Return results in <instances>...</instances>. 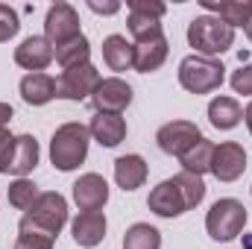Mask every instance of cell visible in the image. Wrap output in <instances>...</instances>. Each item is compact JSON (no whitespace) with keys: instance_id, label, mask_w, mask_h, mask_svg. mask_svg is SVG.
<instances>
[{"instance_id":"29","label":"cell","mask_w":252,"mask_h":249,"mask_svg":"<svg viewBox=\"0 0 252 249\" xmlns=\"http://www.w3.org/2000/svg\"><path fill=\"white\" fill-rule=\"evenodd\" d=\"M18 30H21L18 12H15L12 6L0 3V44H3V41H9L12 35H18Z\"/></svg>"},{"instance_id":"34","label":"cell","mask_w":252,"mask_h":249,"mask_svg":"<svg viewBox=\"0 0 252 249\" xmlns=\"http://www.w3.org/2000/svg\"><path fill=\"white\" fill-rule=\"evenodd\" d=\"M15 118V112H12V106L9 103H0V129H6V124Z\"/></svg>"},{"instance_id":"32","label":"cell","mask_w":252,"mask_h":249,"mask_svg":"<svg viewBox=\"0 0 252 249\" xmlns=\"http://www.w3.org/2000/svg\"><path fill=\"white\" fill-rule=\"evenodd\" d=\"M12 153H15V138L9 135V129H0V173H9Z\"/></svg>"},{"instance_id":"8","label":"cell","mask_w":252,"mask_h":249,"mask_svg":"<svg viewBox=\"0 0 252 249\" xmlns=\"http://www.w3.org/2000/svg\"><path fill=\"white\" fill-rule=\"evenodd\" d=\"M76 35H82L79 32V15H76V9L70 3H53L47 9V18H44V38L53 47H59L64 41L76 38Z\"/></svg>"},{"instance_id":"15","label":"cell","mask_w":252,"mask_h":249,"mask_svg":"<svg viewBox=\"0 0 252 249\" xmlns=\"http://www.w3.org/2000/svg\"><path fill=\"white\" fill-rule=\"evenodd\" d=\"M135 47V70L138 73H153V70H158L164 59H167V53H170V47H167V38H164V32L161 35H153V38H144V41H135L132 44Z\"/></svg>"},{"instance_id":"23","label":"cell","mask_w":252,"mask_h":249,"mask_svg":"<svg viewBox=\"0 0 252 249\" xmlns=\"http://www.w3.org/2000/svg\"><path fill=\"white\" fill-rule=\"evenodd\" d=\"M103 62L109 64V70H129L135 64V47L132 41H126V35H109L103 41Z\"/></svg>"},{"instance_id":"20","label":"cell","mask_w":252,"mask_h":249,"mask_svg":"<svg viewBox=\"0 0 252 249\" xmlns=\"http://www.w3.org/2000/svg\"><path fill=\"white\" fill-rule=\"evenodd\" d=\"M147 161L141 158V156H135V153H129V156H121L118 161H115V182L124 187V190H135V187H141L147 182Z\"/></svg>"},{"instance_id":"35","label":"cell","mask_w":252,"mask_h":249,"mask_svg":"<svg viewBox=\"0 0 252 249\" xmlns=\"http://www.w3.org/2000/svg\"><path fill=\"white\" fill-rule=\"evenodd\" d=\"M244 121H247V126H250V132H252V103L244 109Z\"/></svg>"},{"instance_id":"1","label":"cell","mask_w":252,"mask_h":249,"mask_svg":"<svg viewBox=\"0 0 252 249\" xmlns=\"http://www.w3.org/2000/svg\"><path fill=\"white\" fill-rule=\"evenodd\" d=\"M64 223H67V199L59 190H47V193H38L30 211H24L18 232H41L56 238Z\"/></svg>"},{"instance_id":"24","label":"cell","mask_w":252,"mask_h":249,"mask_svg":"<svg viewBox=\"0 0 252 249\" xmlns=\"http://www.w3.org/2000/svg\"><path fill=\"white\" fill-rule=\"evenodd\" d=\"M211 156H214V144L208 138H199L188 153L179 156V164H182L185 173L202 176V173H211Z\"/></svg>"},{"instance_id":"3","label":"cell","mask_w":252,"mask_h":249,"mask_svg":"<svg viewBox=\"0 0 252 249\" xmlns=\"http://www.w3.org/2000/svg\"><path fill=\"white\" fill-rule=\"evenodd\" d=\"M188 44L196 50V56L214 59L235 44V30L214 15H199L188 24Z\"/></svg>"},{"instance_id":"13","label":"cell","mask_w":252,"mask_h":249,"mask_svg":"<svg viewBox=\"0 0 252 249\" xmlns=\"http://www.w3.org/2000/svg\"><path fill=\"white\" fill-rule=\"evenodd\" d=\"M73 202L82 211H100L109 202V185L100 173H85L73 182Z\"/></svg>"},{"instance_id":"28","label":"cell","mask_w":252,"mask_h":249,"mask_svg":"<svg viewBox=\"0 0 252 249\" xmlns=\"http://www.w3.org/2000/svg\"><path fill=\"white\" fill-rule=\"evenodd\" d=\"M173 179H176V185H179L185 202H188V211L196 208V205L205 199V182H202V176H193V173H185V170H182V173H176Z\"/></svg>"},{"instance_id":"2","label":"cell","mask_w":252,"mask_h":249,"mask_svg":"<svg viewBox=\"0 0 252 249\" xmlns=\"http://www.w3.org/2000/svg\"><path fill=\"white\" fill-rule=\"evenodd\" d=\"M88 141H91V132L88 126L82 124H62L56 132H53V141H50V161L56 170L62 173H70L76 170L85 156H88Z\"/></svg>"},{"instance_id":"4","label":"cell","mask_w":252,"mask_h":249,"mask_svg":"<svg viewBox=\"0 0 252 249\" xmlns=\"http://www.w3.org/2000/svg\"><path fill=\"white\" fill-rule=\"evenodd\" d=\"M226 79V67L217 59H205V56H185L179 62V85L190 94H211L223 85Z\"/></svg>"},{"instance_id":"12","label":"cell","mask_w":252,"mask_h":249,"mask_svg":"<svg viewBox=\"0 0 252 249\" xmlns=\"http://www.w3.org/2000/svg\"><path fill=\"white\" fill-rule=\"evenodd\" d=\"M147 205H150V211L158 214V217H179V214L188 211V202H185L182 190L176 185V179H164L161 185L153 187Z\"/></svg>"},{"instance_id":"9","label":"cell","mask_w":252,"mask_h":249,"mask_svg":"<svg viewBox=\"0 0 252 249\" xmlns=\"http://www.w3.org/2000/svg\"><path fill=\"white\" fill-rule=\"evenodd\" d=\"M129 103H132V88L121 76L100 79V85L91 94V106L97 115H121Z\"/></svg>"},{"instance_id":"14","label":"cell","mask_w":252,"mask_h":249,"mask_svg":"<svg viewBox=\"0 0 252 249\" xmlns=\"http://www.w3.org/2000/svg\"><path fill=\"white\" fill-rule=\"evenodd\" d=\"M15 62L27 67L30 73H41L53 62V44L44 35H30L21 41V47H15Z\"/></svg>"},{"instance_id":"19","label":"cell","mask_w":252,"mask_h":249,"mask_svg":"<svg viewBox=\"0 0 252 249\" xmlns=\"http://www.w3.org/2000/svg\"><path fill=\"white\" fill-rule=\"evenodd\" d=\"M21 97H24V103H30V106H44V103H50L53 97H56V79L50 76V73H27L24 79H21Z\"/></svg>"},{"instance_id":"27","label":"cell","mask_w":252,"mask_h":249,"mask_svg":"<svg viewBox=\"0 0 252 249\" xmlns=\"http://www.w3.org/2000/svg\"><path fill=\"white\" fill-rule=\"evenodd\" d=\"M6 196H9V205H12V208L30 211L32 202L38 199V187H35V182H30V179H15V182L9 185V190H6Z\"/></svg>"},{"instance_id":"11","label":"cell","mask_w":252,"mask_h":249,"mask_svg":"<svg viewBox=\"0 0 252 249\" xmlns=\"http://www.w3.org/2000/svg\"><path fill=\"white\" fill-rule=\"evenodd\" d=\"M247 170V150L235 141H226L220 147H214V156H211V173L220 179V182H235L241 179Z\"/></svg>"},{"instance_id":"5","label":"cell","mask_w":252,"mask_h":249,"mask_svg":"<svg viewBox=\"0 0 252 249\" xmlns=\"http://www.w3.org/2000/svg\"><path fill=\"white\" fill-rule=\"evenodd\" d=\"M244 226H247V208H244V202H238V199H232V196L217 199V202L211 205L208 217H205L208 235H211L214 241H220V244L235 241V238L244 232Z\"/></svg>"},{"instance_id":"30","label":"cell","mask_w":252,"mask_h":249,"mask_svg":"<svg viewBox=\"0 0 252 249\" xmlns=\"http://www.w3.org/2000/svg\"><path fill=\"white\" fill-rule=\"evenodd\" d=\"M53 241L56 238L41 235V232H21L15 241V249H53Z\"/></svg>"},{"instance_id":"26","label":"cell","mask_w":252,"mask_h":249,"mask_svg":"<svg viewBox=\"0 0 252 249\" xmlns=\"http://www.w3.org/2000/svg\"><path fill=\"white\" fill-rule=\"evenodd\" d=\"M124 249H161V232L150 223H135L126 229Z\"/></svg>"},{"instance_id":"25","label":"cell","mask_w":252,"mask_h":249,"mask_svg":"<svg viewBox=\"0 0 252 249\" xmlns=\"http://www.w3.org/2000/svg\"><path fill=\"white\" fill-rule=\"evenodd\" d=\"M88 56H91V44H88L85 35H76V38L64 41L59 47H53V59L62 64L64 70H67V67H76V64H85Z\"/></svg>"},{"instance_id":"22","label":"cell","mask_w":252,"mask_h":249,"mask_svg":"<svg viewBox=\"0 0 252 249\" xmlns=\"http://www.w3.org/2000/svg\"><path fill=\"white\" fill-rule=\"evenodd\" d=\"M35 164H38V141L32 135H18L15 138V153H12V161H9V173L24 179Z\"/></svg>"},{"instance_id":"33","label":"cell","mask_w":252,"mask_h":249,"mask_svg":"<svg viewBox=\"0 0 252 249\" xmlns=\"http://www.w3.org/2000/svg\"><path fill=\"white\" fill-rule=\"evenodd\" d=\"M88 9L97 12V15H115V12H121V3H97V0H88Z\"/></svg>"},{"instance_id":"17","label":"cell","mask_w":252,"mask_h":249,"mask_svg":"<svg viewBox=\"0 0 252 249\" xmlns=\"http://www.w3.org/2000/svg\"><path fill=\"white\" fill-rule=\"evenodd\" d=\"M202 9L214 12V18H220L223 24L235 27H247L252 21V0H199Z\"/></svg>"},{"instance_id":"6","label":"cell","mask_w":252,"mask_h":249,"mask_svg":"<svg viewBox=\"0 0 252 249\" xmlns=\"http://www.w3.org/2000/svg\"><path fill=\"white\" fill-rule=\"evenodd\" d=\"M100 79H103L100 70L91 62L67 67L56 79V97H62V100H91V94L100 85Z\"/></svg>"},{"instance_id":"16","label":"cell","mask_w":252,"mask_h":249,"mask_svg":"<svg viewBox=\"0 0 252 249\" xmlns=\"http://www.w3.org/2000/svg\"><path fill=\"white\" fill-rule=\"evenodd\" d=\"M70 232H73L76 247L94 249L97 244H103V238H106V217H103L100 211H82V214L73 220Z\"/></svg>"},{"instance_id":"18","label":"cell","mask_w":252,"mask_h":249,"mask_svg":"<svg viewBox=\"0 0 252 249\" xmlns=\"http://www.w3.org/2000/svg\"><path fill=\"white\" fill-rule=\"evenodd\" d=\"M88 132L100 147H118L126 138V121L121 115H94Z\"/></svg>"},{"instance_id":"31","label":"cell","mask_w":252,"mask_h":249,"mask_svg":"<svg viewBox=\"0 0 252 249\" xmlns=\"http://www.w3.org/2000/svg\"><path fill=\"white\" fill-rule=\"evenodd\" d=\"M232 88L235 94H252V62L232 73Z\"/></svg>"},{"instance_id":"37","label":"cell","mask_w":252,"mask_h":249,"mask_svg":"<svg viewBox=\"0 0 252 249\" xmlns=\"http://www.w3.org/2000/svg\"><path fill=\"white\" fill-rule=\"evenodd\" d=\"M244 30H247V38H250V41H252V21H250V24H247V27H244Z\"/></svg>"},{"instance_id":"10","label":"cell","mask_w":252,"mask_h":249,"mask_svg":"<svg viewBox=\"0 0 252 249\" xmlns=\"http://www.w3.org/2000/svg\"><path fill=\"white\" fill-rule=\"evenodd\" d=\"M199 138H202L199 126L190 124V121H170V124H164L156 132L158 150L167 153V156H182V153H188Z\"/></svg>"},{"instance_id":"36","label":"cell","mask_w":252,"mask_h":249,"mask_svg":"<svg viewBox=\"0 0 252 249\" xmlns=\"http://www.w3.org/2000/svg\"><path fill=\"white\" fill-rule=\"evenodd\" d=\"M244 247H247V249H252V235H247V238H244Z\"/></svg>"},{"instance_id":"21","label":"cell","mask_w":252,"mask_h":249,"mask_svg":"<svg viewBox=\"0 0 252 249\" xmlns=\"http://www.w3.org/2000/svg\"><path fill=\"white\" fill-rule=\"evenodd\" d=\"M208 121L214 129H235V126L244 121V109L235 97H214L208 103Z\"/></svg>"},{"instance_id":"7","label":"cell","mask_w":252,"mask_h":249,"mask_svg":"<svg viewBox=\"0 0 252 249\" xmlns=\"http://www.w3.org/2000/svg\"><path fill=\"white\" fill-rule=\"evenodd\" d=\"M129 32L135 35V41L161 35V15L167 12L164 3L158 0H129Z\"/></svg>"}]
</instances>
